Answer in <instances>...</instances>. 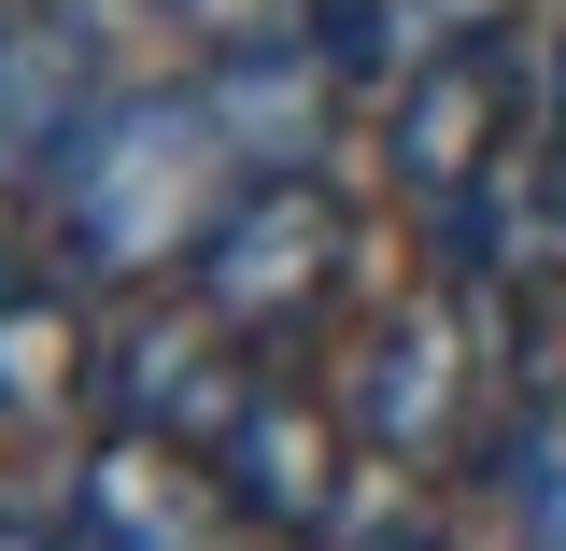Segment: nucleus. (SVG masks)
<instances>
[{"mask_svg": "<svg viewBox=\"0 0 566 551\" xmlns=\"http://www.w3.org/2000/svg\"><path fill=\"white\" fill-rule=\"evenodd\" d=\"M297 551H312V538H297Z\"/></svg>", "mask_w": 566, "mask_h": 551, "instance_id": "nucleus-14", "label": "nucleus"}, {"mask_svg": "<svg viewBox=\"0 0 566 551\" xmlns=\"http://www.w3.org/2000/svg\"><path fill=\"white\" fill-rule=\"evenodd\" d=\"M495 509H510V551H566V396H524L510 438H495Z\"/></svg>", "mask_w": 566, "mask_h": 551, "instance_id": "nucleus-11", "label": "nucleus"}, {"mask_svg": "<svg viewBox=\"0 0 566 551\" xmlns=\"http://www.w3.org/2000/svg\"><path fill=\"white\" fill-rule=\"evenodd\" d=\"M71 523L85 551H241V495L212 467L199 438H156V424H114L99 453H85V481H71Z\"/></svg>", "mask_w": 566, "mask_h": 551, "instance_id": "nucleus-7", "label": "nucleus"}, {"mask_svg": "<svg viewBox=\"0 0 566 551\" xmlns=\"http://www.w3.org/2000/svg\"><path fill=\"white\" fill-rule=\"evenodd\" d=\"M0 551H85L71 495H57V509H43V495H0Z\"/></svg>", "mask_w": 566, "mask_h": 551, "instance_id": "nucleus-13", "label": "nucleus"}, {"mask_svg": "<svg viewBox=\"0 0 566 551\" xmlns=\"http://www.w3.org/2000/svg\"><path fill=\"white\" fill-rule=\"evenodd\" d=\"M212 467H227V495H241V523L255 538H326L354 509V481H368V438H354L340 396H312V382H255L241 396V424L212 438Z\"/></svg>", "mask_w": 566, "mask_h": 551, "instance_id": "nucleus-6", "label": "nucleus"}, {"mask_svg": "<svg viewBox=\"0 0 566 551\" xmlns=\"http://www.w3.org/2000/svg\"><path fill=\"white\" fill-rule=\"evenodd\" d=\"M114 99L99 29L71 0H0V170L14 184H57V156L85 141V114Z\"/></svg>", "mask_w": 566, "mask_h": 551, "instance_id": "nucleus-9", "label": "nucleus"}, {"mask_svg": "<svg viewBox=\"0 0 566 551\" xmlns=\"http://www.w3.org/2000/svg\"><path fill=\"white\" fill-rule=\"evenodd\" d=\"M185 283H199L255 353L312 340V326L354 297V199L326 184V170H255V184L227 199V226L199 241V269H185Z\"/></svg>", "mask_w": 566, "mask_h": 551, "instance_id": "nucleus-4", "label": "nucleus"}, {"mask_svg": "<svg viewBox=\"0 0 566 551\" xmlns=\"http://www.w3.org/2000/svg\"><path fill=\"white\" fill-rule=\"evenodd\" d=\"M170 29H199V57L212 43H241V29H270V14H297V0H156Z\"/></svg>", "mask_w": 566, "mask_h": 551, "instance_id": "nucleus-12", "label": "nucleus"}, {"mask_svg": "<svg viewBox=\"0 0 566 551\" xmlns=\"http://www.w3.org/2000/svg\"><path fill=\"white\" fill-rule=\"evenodd\" d=\"M255 382H270V368H255V340L212 311L199 283H185V297H142L128 326L99 340V411H114V424H156V438H199V453L241 424V396H255Z\"/></svg>", "mask_w": 566, "mask_h": 551, "instance_id": "nucleus-5", "label": "nucleus"}, {"mask_svg": "<svg viewBox=\"0 0 566 551\" xmlns=\"http://www.w3.org/2000/svg\"><path fill=\"white\" fill-rule=\"evenodd\" d=\"M241 184H255V156L212 114V85H114L85 141L57 156L43 212L85 283H156V269H199V241L227 226Z\"/></svg>", "mask_w": 566, "mask_h": 551, "instance_id": "nucleus-1", "label": "nucleus"}, {"mask_svg": "<svg viewBox=\"0 0 566 551\" xmlns=\"http://www.w3.org/2000/svg\"><path fill=\"white\" fill-rule=\"evenodd\" d=\"M340 411L354 438L382 453V467H424V481H453V467H495V311H482V269L424 283L397 311H368V340L340 368Z\"/></svg>", "mask_w": 566, "mask_h": 551, "instance_id": "nucleus-3", "label": "nucleus"}, {"mask_svg": "<svg viewBox=\"0 0 566 551\" xmlns=\"http://www.w3.org/2000/svg\"><path fill=\"white\" fill-rule=\"evenodd\" d=\"M199 85H212V114L241 128V156H255V170H312L326 114H340L368 71H354V57H340V29L297 0V14H270V29L212 43V57H199Z\"/></svg>", "mask_w": 566, "mask_h": 551, "instance_id": "nucleus-8", "label": "nucleus"}, {"mask_svg": "<svg viewBox=\"0 0 566 551\" xmlns=\"http://www.w3.org/2000/svg\"><path fill=\"white\" fill-rule=\"evenodd\" d=\"M99 340H114V326H85V269L0 255V424H14V438H43L57 411L99 396Z\"/></svg>", "mask_w": 566, "mask_h": 551, "instance_id": "nucleus-10", "label": "nucleus"}, {"mask_svg": "<svg viewBox=\"0 0 566 551\" xmlns=\"http://www.w3.org/2000/svg\"><path fill=\"white\" fill-rule=\"evenodd\" d=\"M538 71H524V43L495 29V14H468L453 43H424L411 71H397V114H382V170H397V199H411V226L453 255V269H482L495 241V199H510V170L538 156Z\"/></svg>", "mask_w": 566, "mask_h": 551, "instance_id": "nucleus-2", "label": "nucleus"}]
</instances>
